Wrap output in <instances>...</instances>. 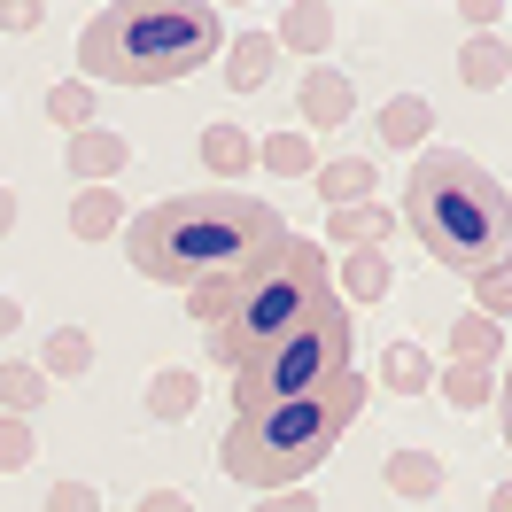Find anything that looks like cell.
<instances>
[{
    "instance_id": "f546056e",
    "label": "cell",
    "mask_w": 512,
    "mask_h": 512,
    "mask_svg": "<svg viewBox=\"0 0 512 512\" xmlns=\"http://www.w3.org/2000/svg\"><path fill=\"white\" fill-rule=\"evenodd\" d=\"M256 512H319V497H311V489H272Z\"/></svg>"
},
{
    "instance_id": "603a6c76",
    "label": "cell",
    "mask_w": 512,
    "mask_h": 512,
    "mask_svg": "<svg viewBox=\"0 0 512 512\" xmlns=\"http://www.w3.org/2000/svg\"><path fill=\"white\" fill-rule=\"evenodd\" d=\"M381 381L396 388V396H419V388H435V365H427V350H419V342H388Z\"/></svg>"
},
{
    "instance_id": "4dcf8cb0",
    "label": "cell",
    "mask_w": 512,
    "mask_h": 512,
    "mask_svg": "<svg viewBox=\"0 0 512 512\" xmlns=\"http://www.w3.org/2000/svg\"><path fill=\"white\" fill-rule=\"evenodd\" d=\"M132 512H194V497H187V489H148Z\"/></svg>"
},
{
    "instance_id": "e575fe53",
    "label": "cell",
    "mask_w": 512,
    "mask_h": 512,
    "mask_svg": "<svg viewBox=\"0 0 512 512\" xmlns=\"http://www.w3.org/2000/svg\"><path fill=\"white\" fill-rule=\"evenodd\" d=\"M497 412H505V443H512V365H505V388H497Z\"/></svg>"
},
{
    "instance_id": "44dd1931",
    "label": "cell",
    "mask_w": 512,
    "mask_h": 512,
    "mask_svg": "<svg viewBox=\"0 0 512 512\" xmlns=\"http://www.w3.org/2000/svg\"><path fill=\"white\" fill-rule=\"evenodd\" d=\"M194 396H202V381H194L187 365H163L156 381H148V419H163V427H179V419L194 412Z\"/></svg>"
},
{
    "instance_id": "d6986e66",
    "label": "cell",
    "mask_w": 512,
    "mask_h": 512,
    "mask_svg": "<svg viewBox=\"0 0 512 512\" xmlns=\"http://www.w3.org/2000/svg\"><path fill=\"white\" fill-rule=\"evenodd\" d=\"M388 489H396V497H435V489H443V458H435V450H388Z\"/></svg>"
},
{
    "instance_id": "9c48e42d",
    "label": "cell",
    "mask_w": 512,
    "mask_h": 512,
    "mask_svg": "<svg viewBox=\"0 0 512 512\" xmlns=\"http://www.w3.org/2000/svg\"><path fill=\"white\" fill-rule=\"evenodd\" d=\"M272 70H280V47H272V32L225 39V78H233V94H264V86H272Z\"/></svg>"
},
{
    "instance_id": "7402d4cb",
    "label": "cell",
    "mask_w": 512,
    "mask_h": 512,
    "mask_svg": "<svg viewBox=\"0 0 512 512\" xmlns=\"http://www.w3.org/2000/svg\"><path fill=\"white\" fill-rule=\"evenodd\" d=\"M427 125H435V109H427L419 94H404V101L381 109V140L388 148H427Z\"/></svg>"
},
{
    "instance_id": "277c9868",
    "label": "cell",
    "mask_w": 512,
    "mask_h": 512,
    "mask_svg": "<svg viewBox=\"0 0 512 512\" xmlns=\"http://www.w3.org/2000/svg\"><path fill=\"white\" fill-rule=\"evenodd\" d=\"M225 55V16L202 0H117L86 16L78 32V78L86 86H171Z\"/></svg>"
},
{
    "instance_id": "cb8c5ba5",
    "label": "cell",
    "mask_w": 512,
    "mask_h": 512,
    "mask_svg": "<svg viewBox=\"0 0 512 512\" xmlns=\"http://www.w3.org/2000/svg\"><path fill=\"white\" fill-rule=\"evenodd\" d=\"M435 388L450 396V412H481V404L497 396V381H489V365H443V373H435Z\"/></svg>"
},
{
    "instance_id": "ac0fdd59",
    "label": "cell",
    "mask_w": 512,
    "mask_h": 512,
    "mask_svg": "<svg viewBox=\"0 0 512 512\" xmlns=\"http://www.w3.org/2000/svg\"><path fill=\"white\" fill-rule=\"evenodd\" d=\"M256 171L311 179V171H319V148H311V132H272V140H256Z\"/></svg>"
},
{
    "instance_id": "8d00e7d4",
    "label": "cell",
    "mask_w": 512,
    "mask_h": 512,
    "mask_svg": "<svg viewBox=\"0 0 512 512\" xmlns=\"http://www.w3.org/2000/svg\"><path fill=\"white\" fill-rule=\"evenodd\" d=\"M489 512H512V481H497V489H489Z\"/></svg>"
},
{
    "instance_id": "5bb4252c",
    "label": "cell",
    "mask_w": 512,
    "mask_h": 512,
    "mask_svg": "<svg viewBox=\"0 0 512 512\" xmlns=\"http://www.w3.org/2000/svg\"><path fill=\"white\" fill-rule=\"evenodd\" d=\"M125 202H117V187H86L78 202H70V233L78 241H109V233H125Z\"/></svg>"
},
{
    "instance_id": "30bf717a",
    "label": "cell",
    "mask_w": 512,
    "mask_h": 512,
    "mask_svg": "<svg viewBox=\"0 0 512 512\" xmlns=\"http://www.w3.org/2000/svg\"><path fill=\"white\" fill-rule=\"evenodd\" d=\"M334 32H342V16H334L326 0H295L288 16H280V32H272V47H295V55H326V47H334Z\"/></svg>"
},
{
    "instance_id": "6da1fadb",
    "label": "cell",
    "mask_w": 512,
    "mask_h": 512,
    "mask_svg": "<svg viewBox=\"0 0 512 512\" xmlns=\"http://www.w3.org/2000/svg\"><path fill=\"white\" fill-rule=\"evenodd\" d=\"M288 241V218L272 202H256L241 187H194V194H163L140 218H125V256L140 280L156 288H218L241 280L249 264Z\"/></svg>"
},
{
    "instance_id": "1f68e13d",
    "label": "cell",
    "mask_w": 512,
    "mask_h": 512,
    "mask_svg": "<svg viewBox=\"0 0 512 512\" xmlns=\"http://www.w3.org/2000/svg\"><path fill=\"white\" fill-rule=\"evenodd\" d=\"M39 16H47V8H32V0H8V8H0V32H32Z\"/></svg>"
},
{
    "instance_id": "e0dca14e",
    "label": "cell",
    "mask_w": 512,
    "mask_h": 512,
    "mask_svg": "<svg viewBox=\"0 0 512 512\" xmlns=\"http://www.w3.org/2000/svg\"><path fill=\"white\" fill-rule=\"evenodd\" d=\"M326 225H334V241H342V249H381L388 233H396V218H388L381 202H350V210H326Z\"/></svg>"
},
{
    "instance_id": "7c38bea8",
    "label": "cell",
    "mask_w": 512,
    "mask_h": 512,
    "mask_svg": "<svg viewBox=\"0 0 512 512\" xmlns=\"http://www.w3.org/2000/svg\"><path fill=\"white\" fill-rule=\"evenodd\" d=\"M319 194H326V210H350V202H373V163L365 156H319Z\"/></svg>"
},
{
    "instance_id": "ffe728a7",
    "label": "cell",
    "mask_w": 512,
    "mask_h": 512,
    "mask_svg": "<svg viewBox=\"0 0 512 512\" xmlns=\"http://www.w3.org/2000/svg\"><path fill=\"white\" fill-rule=\"evenodd\" d=\"M39 404H47V373H39L32 357H0V412L32 419Z\"/></svg>"
},
{
    "instance_id": "f1b7e54d",
    "label": "cell",
    "mask_w": 512,
    "mask_h": 512,
    "mask_svg": "<svg viewBox=\"0 0 512 512\" xmlns=\"http://www.w3.org/2000/svg\"><path fill=\"white\" fill-rule=\"evenodd\" d=\"M47 512H101V489L94 481H55V489H47Z\"/></svg>"
},
{
    "instance_id": "d4e9b609",
    "label": "cell",
    "mask_w": 512,
    "mask_h": 512,
    "mask_svg": "<svg viewBox=\"0 0 512 512\" xmlns=\"http://www.w3.org/2000/svg\"><path fill=\"white\" fill-rule=\"evenodd\" d=\"M94 365V334L86 326H55L47 350H39V373H86Z\"/></svg>"
},
{
    "instance_id": "83f0119b",
    "label": "cell",
    "mask_w": 512,
    "mask_h": 512,
    "mask_svg": "<svg viewBox=\"0 0 512 512\" xmlns=\"http://www.w3.org/2000/svg\"><path fill=\"white\" fill-rule=\"evenodd\" d=\"M474 311H481V319H505V311H512V272H489V280H474Z\"/></svg>"
},
{
    "instance_id": "d6a6232c",
    "label": "cell",
    "mask_w": 512,
    "mask_h": 512,
    "mask_svg": "<svg viewBox=\"0 0 512 512\" xmlns=\"http://www.w3.org/2000/svg\"><path fill=\"white\" fill-rule=\"evenodd\" d=\"M458 24H466V32H489V24H497V8H489V0H474V8H458Z\"/></svg>"
},
{
    "instance_id": "2e32d148",
    "label": "cell",
    "mask_w": 512,
    "mask_h": 512,
    "mask_svg": "<svg viewBox=\"0 0 512 512\" xmlns=\"http://www.w3.org/2000/svg\"><path fill=\"white\" fill-rule=\"evenodd\" d=\"M458 78H466V86H474V94H489V86H505L512 78V47L505 39H466V47H458Z\"/></svg>"
},
{
    "instance_id": "5b68a950",
    "label": "cell",
    "mask_w": 512,
    "mask_h": 512,
    "mask_svg": "<svg viewBox=\"0 0 512 512\" xmlns=\"http://www.w3.org/2000/svg\"><path fill=\"white\" fill-rule=\"evenodd\" d=\"M365 396H373V381L365 373H342V381L311 388V396H295V404H264V412H241L233 427H225L218 443V466L241 489H303V474H319L326 450L350 435V419L365 412Z\"/></svg>"
},
{
    "instance_id": "7a4b0ae2",
    "label": "cell",
    "mask_w": 512,
    "mask_h": 512,
    "mask_svg": "<svg viewBox=\"0 0 512 512\" xmlns=\"http://www.w3.org/2000/svg\"><path fill=\"white\" fill-rule=\"evenodd\" d=\"M404 225L458 280L512 272V194L466 148H419L404 179Z\"/></svg>"
},
{
    "instance_id": "ba28073f",
    "label": "cell",
    "mask_w": 512,
    "mask_h": 512,
    "mask_svg": "<svg viewBox=\"0 0 512 512\" xmlns=\"http://www.w3.org/2000/svg\"><path fill=\"white\" fill-rule=\"evenodd\" d=\"M194 148H202V171H210V179H218V187H233V179H241V171H256V140L241 125H202V140H194Z\"/></svg>"
},
{
    "instance_id": "8992f818",
    "label": "cell",
    "mask_w": 512,
    "mask_h": 512,
    "mask_svg": "<svg viewBox=\"0 0 512 512\" xmlns=\"http://www.w3.org/2000/svg\"><path fill=\"white\" fill-rule=\"evenodd\" d=\"M350 350H357V311L334 295L326 311L288 326L280 342H264L249 365H233V419L264 412V404H295V396H311V388L342 381V373H350Z\"/></svg>"
},
{
    "instance_id": "52a82bcc",
    "label": "cell",
    "mask_w": 512,
    "mask_h": 512,
    "mask_svg": "<svg viewBox=\"0 0 512 512\" xmlns=\"http://www.w3.org/2000/svg\"><path fill=\"white\" fill-rule=\"evenodd\" d=\"M132 163V140L125 132H109V125H86V132H70V171L86 179V187H117V171Z\"/></svg>"
},
{
    "instance_id": "3957f363",
    "label": "cell",
    "mask_w": 512,
    "mask_h": 512,
    "mask_svg": "<svg viewBox=\"0 0 512 512\" xmlns=\"http://www.w3.org/2000/svg\"><path fill=\"white\" fill-rule=\"evenodd\" d=\"M326 303H334V264H326V249L303 241V233H288V241L264 256V264H249L241 280H218V288L187 295L194 326L210 334V357H218L225 373L249 365L264 342H280L288 326H303L311 311H326Z\"/></svg>"
},
{
    "instance_id": "4fadbf2b",
    "label": "cell",
    "mask_w": 512,
    "mask_h": 512,
    "mask_svg": "<svg viewBox=\"0 0 512 512\" xmlns=\"http://www.w3.org/2000/svg\"><path fill=\"white\" fill-rule=\"evenodd\" d=\"M334 295H342L350 311L381 303V295H388V256H381V249H350V256H342V280H334Z\"/></svg>"
},
{
    "instance_id": "d590c367",
    "label": "cell",
    "mask_w": 512,
    "mask_h": 512,
    "mask_svg": "<svg viewBox=\"0 0 512 512\" xmlns=\"http://www.w3.org/2000/svg\"><path fill=\"white\" fill-rule=\"evenodd\" d=\"M0 233H16V194L0 187Z\"/></svg>"
},
{
    "instance_id": "4316f807",
    "label": "cell",
    "mask_w": 512,
    "mask_h": 512,
    "mask_svg": "<svg viewBox=\"0 0 512 512\" xmlns=\"http://www.w3.org/2000/svg\"><path fill=\"white\" fill-rule=\"evenodd\" d=\"M32 458H39V427L16 419V412H0V474H24Z\"/></svg>"
},
{
    "instance_id": "484cf974",
    "label": "cell",
    "mask_w": 512,
    "mask_h": 512,
    "mask_svg": "<svg viewBox=\"0 0 512 512\" xmlns=\"http://www.w3.org/2000/svg\"><path fill=\"white\" fill-rule=\"evenodd\" d=\"M47 117H55L63 132H86L94 125V86H86V78H63V86L47 94Z\"/></svg>"
},
{
    "instance_id": "8fae6325",
    "label": "cell",
    "mask_w": 512,
    "mask_h": 512,
    "mask_svg": "<svg viewBox=\"0 0 512 512\" xmlns=\"http://www.w3.org/2000/svg\"><path fill=\"white\" fill-rule=\"evenodd\" d=\"M350 78H342V70H311V78H303V132H334V125H350Z\"/></svg>"
},
{
    "instance_id": "9a60e30c",
    "label": "cell",
    "mask_w": 512,
    "mask_h": 512,
    "mask_svg": "<svg viewBox=\"0 0 512 512\" xmlns=\"http://www.w3.org/2000/svg\"><path fill=\"white\" fill-rule=\"evenodd\" d=\"M497 357H505L497 319H481V311H458V319H450V365H497Z\"/></svg>"
},
{
    "instance_id": "836d02e7",
    "label": "cell",
    "mask_w": 512,
    "mask_h": 512,
    "mask_svg": "<svg viewBox=\"0 0 512 512\" xmlns=\"http://www.w3.org/2000/svg\"><path fill=\"white\" fill-rule=\"evenodd\" d=\"M16 326H24V303H16V295H0V342H8Z\"/></svg>"
}]
</instances>
